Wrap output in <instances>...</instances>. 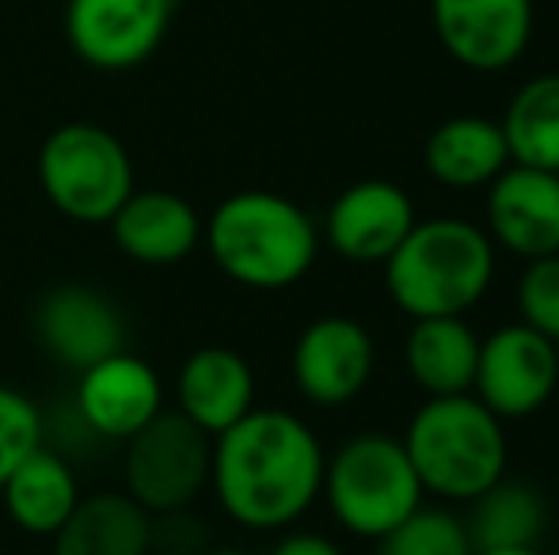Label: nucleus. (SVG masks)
Instances as JSON below:
<instances>
[{"instance_id": "1", "label": "nucleus", "mask_w": 559, "mask_h": 555, "mask_svg": "<svg viewBox=\"0 0 559 555\" xmlns=\"http://www.w3.org/2000/svg\"><path fill=\"white\" fill-rule=\"evenodd\" d=\"M324 445L301 415L251 408L214 437L210 491L228 521L255 533L289 529L320 503Z\"/></svg>"}, {"instance_id": "2", "label": "nucleus", "mask_w": 559, "mask_h": 555, "mask_svg": "<svg viewBox=\"0 0 559 555\" xmlns=\"http://www.w3.org/2000/svg\"><path fill=\"white\" fill-rule=\"evenodd\" d=\"M202 244L228 281L278 293L317 267L320 225L278 191H236L206 217Z\"/></svg>"}, {"instance_id": "3", "label": "nucleus", "mask_w": 559, "mask_h": 555, "mask_svg": "<svg viewBox=\"0 0 559 555\" xmlns=\"http://www.w3.org/2000/svg\"><path fill=\"white\" fill-rule=\"evenodd\" d=\"M499 248L476 221L427 217L381 263L384 289L404 316H464L487 297Z\"/></svg>"}, {"instance_id": "4", "label": "nucleus", "mask_w": 559, "mask_h": 555, "mask_svg": "<svg viewBox=\"0 0 559 555\" xmlns=\"http://www.w3.org/2000/svg\"><path fill=\"white\" fill-rule=\"evenodd\" d=\"M423 491L442 503L468 506L507 475V422L472 393L427 396L400 434Z\"/></svg>"}, {"instance_id": "5", "label": "nucleus", "mask_w": 559, "mask_h": 555, "mask_svg": "<svg viewBox=\"0 0 559 555\" xmlns=\"http://www.w3.org/2000/svg\"><path fill=\"white\" fill-rule=\"evenodd\" d=\"M320 498L338 529L358 541H381L427 503V491L400 437L384 430H361L324 460Z\"/></svg>"}, {"instance_id": "6", "label": "nucleus", "mask_w": 559, "mask_h": 555, "mask_svg": "<svg viewBox=\"0 0 559 555\" xmlns=\"http://www.w3.org/2000/svg\"><path fill=\"white\" fill-rule=\"evenodd\" d=\"M38 186L46 202L76 225H107L138 191L126 145L96 122H66L43 141Z\"/></svg>"}, {"instance_id": "7", "label": "nucleus", "mask_w": 559, "mask_h": 555, "mask_svg": "<svg viewBox=\"0 0 559 555\" xmlns=\"http://www.w3.org/2000/svg\"><path fill=\"white\" fill-rule=\"evenodd\" d=\"M210 460H214V437L176 408H164L148 426L126 437V495L153 518L191 510L202 491H210Z\"/></svg>"}, {"instance_id": "8", "label": "nucleus", "mask_w": 559, "mask_h": 555, "mask_svg": "<svg viewBox=\"0 0 559 555\" xmlns=\"http://www.w3.org/2000/svg\"><path fill=\"white\" fill-rule=\"evenodd\" d=\"M559 393V347L530 324L495 327L479 339L472 396L502 422L530 419Z\"/></svg>"}, {"instance_id": "9", "label": "nucleus", "mask_w": 559, "mask_h": 555, "mask_svg": "<svg viewBox=\"0 0 559 555\" xmlns=\"http://www.w3.org/2000/svg\"><path fill=\"white\" fill-rule=\"evenodd\" d=\"M377 370V342L354 316H317L301 327L289 350V377L301 400L343 408L369 388Z\"/></svg>"}, {"instance_id": "10", "label": "nucleus", "mask_w": 559, "mask_h": 555, "mask_svg": "<svg viewBox=\"0 0 559 555\" xmlns=\"http://www.w3.org/2000/svg\"><path fill=\"white\" fill-rule=\"evenodd\" d=\"M171 12L176 0H69L66 38L84 65L122 73L153 58Z\"/></svg>"}, {"instance_id": "11", "label": "nucleus", "mask_w": 559, "mask_h": 555, "mask_svg": "<svg viewBox=\"0 0 559 555\" xmlns=\"http://www.w3.org/2000/svg\"><path fill=\"white\" fill-rule=\"evenodd\" d=\"M415 221H419V214H415V202L404 186L389 183V179H361V183H350L335 194L324 225H320V240L343 263L381 267L404 244Z\"/></svg>"}, {"instance_id": "12", "label": "nucleus", "mask_w": 559, "mask_h": 555, "mask_svg": "<svg viewBox=\"0 0 559 555\" xmlns=\"http://www.w3.org/2000/svg\"><path fill=\"white\" fill-rule=\"evenodd\" d=\"M533 0H430V27L456 65L472 73L510 69L533 38Z\"/></svg>"}, {"instance_id": "13", "label": "nucleus", "mask_w": 559, "mask_h": 555, "mask_svg": "<svg viewBox=\"0 0 559 555\" xmlns=\"http://www.w3.org/2000/svg\"><path fill=\"white\" fill-rule=\"evenodd\" d=\"M76 415L92 434L126 442L164 411V381L133 350H115L76 373Z\"/></svg>"}, {"instance_id": "14", "label": "nucleus", "mask_w": 559, "mask_h": 555, "mask_svg": "<svg viewBox=\"0 0 559 555\" xmlns=\"http://www.w3.org/2000/svg\"><path fill=\"white\" fill-rule=\"evenodd\" d=\"M484 217L491 244L522 263L559 255V176L507 164V171L487 186Z\"/></svg>"}, {"instance_id": "15", "label": "nucleus", "mask_w": 559, "mask_h": 555, "mask_svg": "<svg viewBox=\"0 0 559 555\" xmlns=\"http://www.w3.org/2000/svg\"><path fill=\"white\" fill-rule=\"evenodd\" d=\"M35 335L53 362L81 373L99 358L126 350V316L99 289L58 286L38 301Z\"/></svg>"}, {"instance_id": "16", "label": "nucleus", "mask_w": 559, "mask_h": 555, "mask_svg": "<svg viewBox=\"0 0 559 555\" xmlns=\"http://www.w3.org/2000/svg\"><path fill=\"white\" fill-rule=\"evenodd\" d=\"M206 217L176 191H133L107 221L115 248L141 267H176L202 248Z\"/></svg>"}, {"instance_id": "17", "label": "nucleus", "mask_w": 559, "mask_h": 555, "mask_svg": "<svg viewBox=\"0 0 559 555\" xmlns=\"http://www.w3.org/2000/svg\"><path fill=\"white\" fill-rule=\"evenodd\" d=\"M255 408V370L233 347H199L176 373V411L210 437L225 434Z\"/></svg>"}, {"instance_id": "18", "label": "nucleus", "mask_w": 559, "mask_h": 555, "mask_svg": "<svg viewBox=\"0 0 559 555\" xmlns=\"http://www.w3.org/2000/svg\"><path fill=\"white\" fill-rule=\"evenodd\" d=\"M427 176L449 191H479L507 171L510 148L502 126L484 114H456L430 130L423 145Z\"/></svg>"}, {"instance_id": "19", "label": "nucleus", "mask_w": 559, "mask_h": 555, "mask_svg": "<svg viewBox=\"0 0 559 555\" xmlns=\"http://www.w3.org/2000/svg\"><path fill=\"white\" fill-rule=\"evenodd\" d=\"M81 480L61 453L38 445L0 483V503L12 526L27 536H53L81 503Z\"/></svg>"}, {"instance_id": "20", "label": "nucleus", "mask_w": 559, "mask_h": 555, "mask_svg": "<svg viewBox=\"0 0 559 555\" xmlns=\"http://www.w3.org/2000/svg\"><path fill=\"white\" fill-rule=\"evenodd\" d=\"M476 327L464 316L412 319L404 339V370L423 396H464L472 393L479 362Z\"/></svg>"}, {"instance_id": "21", "label": "nucleus", "mask_w": 559, "mask_h": 555, "mask_svg": "<svg viewBox=\"0 0 559 555\" xmlns=\"http://www.w3.org/2000/svg\"><path fill=\"white\" fill-rule=\"evenodd\" d=\"M50 541L53 555H153V514L141 510L126 491L81 495Z\"/></svg>"}, {"instance_id": "22", "label": "nucleus", "mask_w": 559, "mask_h": 555, "mask_svg": "<svg viewBox=\"0 0 559 555\" xmlns=\"http://www.w3.org/2000/svg\"><path fill=\"white\" fill-rule=\"evenodd\" d=\"M472 548H537L548 529V503L537 487L502 475L495 487L468 503Z\"/></svg>"}, {"instance_id": "23", "label": "nucleus", "mask_w": 559, "mask_h": 555, "mask_svg": "<svg viewBox=\"0 0 559 555\" xmlns=\"http://www.w3.org/2000/svg\"><path fill=\"white\" fill-rule=\"evenodd\" d=\"M510 164L559 176V73L525 81L499 119Z\"/></svg>"}, {"instance_id": "24", "label": "nucleus", "mask_w": 559, "mask_h": 555, "mask_svg": "<svg viewBox=\"0 0 559 555\" xmlns=\"http://www.w3.org/2000/svg\"><path fill=\"white\" fill-rule=\"evenodd\" d=\"M377 555H476V548L461 514L423 503L412 518L377 541Z\"/></svg>"}, {"instance_id": "25", "label": "nucleus", "mask_w": 559, "mask_h": 555, "mask_svg": "<svg viewBox=\"0 0 559 555\" xmlns=\"http://www.w3.org/2000/svg\"><path fill=\"white\" fill-rule=\"evenodd\" d=\"M43 445V411L20 388L0 385V483L15 472L27 453Z\"/></svg>"}, {"instance_id": "26", "label": "nucleus", "mask_w": 559, "mask_h": 555, "mask_svg": "<svg viewBox=\"0 0 559 555\" xmlns=\"http://www.w3.org/2000/svg\"><path fill=\"white\" fill-rule=\"evenodd\" d=\"M518 312H522V324L559 347V255L525 263L518 278Z\"/></svg>"}, {"instance_id": "27", "label": "nucleus", "mask_w": 559, "mask_h": 555, "mask_svg": "<svg viewBox=\"0 0 559 555\" xmlns=\"http://www.w3.org/2000/svg\"><path fill=\"white\" fill-rule=\"evenodd\" d=\"M271 555H346L332 536L324 533H309V529H294L286 533L278 544L271 548Z\"/></svg>"}, {"instance_id": "28", "label": "nucleus", "mask_w": 559, "mask_h": 555, "mask_svg": "<svg viewBox=\"0 0 559 555\" xmlns=\"http://www.w3.org/2000/svg\"><path fill=\"white\" fill-rule=\"evenodd\" d=\"M476 555H545V552L537 544V548H479Z\"/></svg>"}, {"instance_id": "29", "label": "nucleus", "mask_w": 559, "mask_h": 555, "mask_svg": "<svg viewBox=\"0 0 559 555\" xmlns=\"http://www.w3.org/2000/svg\"><path fill=\"white\" fill-rule=\"evenodd\" d=\"M202 555H251V552H243V548H206Z\"/></svg>"}]
</instances>
